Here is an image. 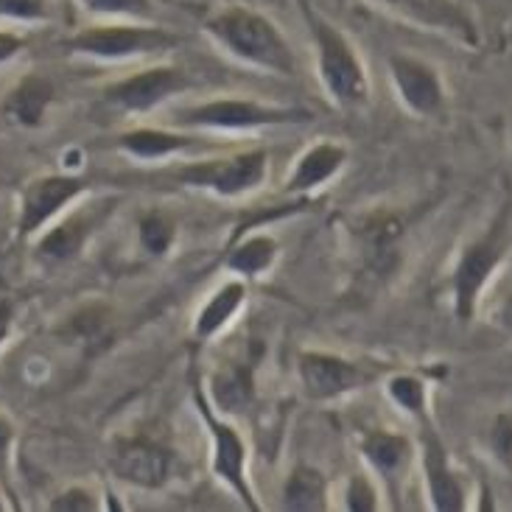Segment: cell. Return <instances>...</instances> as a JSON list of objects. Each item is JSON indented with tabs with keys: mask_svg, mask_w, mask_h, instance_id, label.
I'll return each instance as SVG.
<instances>
[{
	"mask_svg": "<svg viewBox=\"0 0 512 512\" xmlns=\"http://www.w3.org/2000/svg\"><path fill=\"white\" fill-rule=\"evenodd\" d=\"M82 9L96 20H135L154 23L157 6L154 0H79Z\"/></svg>",
	"mask_w": 512,
	"mask_h": 512,
	"instance_id": "26",
	"label": "cell"
},
{
	"mask_svg": "<svg viewBox=\"0 0 512 512\" xmlns=\"http://www.w3.org/2000/svg\"><path fill=\"white\" fill-rule=\"evenodd\" d=\"M194 401L196 409H199V417H202V423L208 429L210 468H213V476L222 485H227L230 493H236V499L247 510H263L261 501L255 496V487L250 482V454H247L244 437L238 434V429L230 420H224V415H219L213 409V403L205 395V387L194 384Z\"/></svg>",
	"mask_w": 512,
	"mask_h": 512,
	"instance_id": "8",
	"label": "cell"
},
{
	"mask_svg": "<svg viewBox=\"0 0 512 512\" xmlns=\"http://www.w3.org/2000/svg\"><path fill=\"white\" fill-rule=\"evenodd\" d=\"M56 98V87L51 79H45L40 73L23 76L20 82L9 90V96L3 101V112L6 118L14 121L17 126L34 129L45 121V115L51 110Z\"/></svg>",
	"mask_w": 512,
	"mask_h": 512,
	"instance_id": "21",
	"label": "cell"
},
{
	"mask_svg": "<svg viewBox=\"0 0 512 512\" xmlns=\"http://www.w3.org/2000/svg\"><path fill=\"white\" fill-rule=\"evenodd\" d=\"M115 199H98L93 205H79L76 210H65L62 216H56V224L48 230H42L37 238V252L45 261L68 263L76 255H82L87 241L93 238L104 219L112 213Z\"/></svg>",
	"mask_w": 512,
	"mask_h": 512,
	"instance_id": "15",
	"label": "cell"
},
{
	"mask_svg": "<svg viewBox=\"0 0 512 512\" xmlns=\"http://www.w3.org/2000/svg\"><path fill=\"white\" fill-rule=\"evenodd\" d=\"M387 395L389 401L401 409L403 415L412 420L429 417V387L415 373H387Z\"/></svg>",
	"mask_w": 512,
	"mask_h": 512,
	"instance_id": "24",
	"label": "cell"
},
{
	"mask_svg": "<svg viewBox=\"0 0 512 512\" xmlns=\"http://www.w3.org/2000/svg\"><path fill=\"white\" fill-rule=\"evenodd\" d=\"M118 149L135 160L152 163V160H171L185 152L202 149V138L188 135L185 129H157V126H138L129 129L124 135H118Z\"/></svg>",
	"mask_w": 512,
	"mask_h": 512,
	"instance_id": "19",
	"label": "cell"
},
{
	"mask_svg": "<svg viewBox=\"0 0 512 512\" xmlns=\"http://www.w3.org/2000/svg\"><path fill=\"white\" fill-rule=\"evenodd\" d=\"M194 76L177 65H152V68L135 70L118 82H110L101 96L112 110L129 112V115H146L168 104L171 98L185 96L194 90Z\"/></svg>",
	"mask_w": 512,
	"mask_h": 512,
	"instance_id": "9",
	"label": "cell"
},
{
	"mask_svg": "<svg viewBox=\"0 0 512 512\" xmlns=\"http://www.w3.org/2000/svg\"><path fill=\"white\" fill-rule=\"evenodd\" d=\"M347 149L342 143L333 140H319L314 146H308L291 166L286 177V194L305 196L311 191L325 188L328 182L336 180L347 166Z\"/></svg>",
	"mask_w": 512,
	"mask_h": 512,
	"instance_id": "16",
	"label": "cell"
},
{
	"mask_svg": "<svg viewBox=\"0 0 512 512\" xmlns=\"http://www.w3.org/2000/svg\"><path fill=\"white\" fill-rule=\"evenodd\" d=\"M311 112L303 107L266 104L255 98H208L171 112V126L191 132H258L269 126L308 124Z\"/></svg>",
	"mask_w": 512,
	"mask_h": 512,
	"instance_id": "4",
	"label": "cell"
},
{
	"mask_svg": "<svg viewBox=\"0 0 512 512\" xmlns=\"http://www.w3.org/2000/svg\"><path fill=\"white\" fill-rule=\"evenodd\" d=\"M361 457L381 482L395 490L415 459V443L401 431L370 429L361 437Z\"/></svg>",
	"mask_w": 512,
	"mask_h": 512,
	"instance_id": "17",
	"label": "cell"
},
{
	"mask_svg": "<svg viewBox=\"0 0 512 512\" xmlns=\"http://www.w3.org/2000/svg\"><path fill=\"white\" fill-rule=\"evenodd\" d=\"M490 451L496 454L501 465L512 471V412H504L493 420L490 429Z\"/></svg>",
	"mask_w": 512,
	"mask_h": 512,
	"instance_id": "29",
	"label": "cell"
},
{
	"mask_svg": "<svg viewBox=\"0 0 512 512\" xmlns=\"http://www.w3.org/2000/svg\"><path fill=\"white\" fill-rule=\"evenodd\" d=\"M328 479L314 465H297L283 482V507L291 512L328 510Z\"/></svg>",
	"mask_w": 512,
	"mask_h": 512,
	"instance_id": "22",
	"label": "cell"
},
{
	"mask_svg": "<svg viewBox=\"0 0 512 512\" xmlns=\"http://www.w3.org/2000/svg\"><path fill=\"white\" fill-rule=\"evenodd\" d=\"M373 3L403 23L443 34L465 48H479L482 42L476 17L459 0H373Z\"/></svg>",
	"mask_w": 512,
	"mask_h": 512,
	"instance_id": "11",
	"label": "cell"
},
{
	"mask_svg": "<svg viewBox=\"0 0 512 512\" xmlns=\"http://www.w3.org/2000/svg\"><path fill=\"white\" fill-rule=\"evenodd\" d=\"M208 401L219 415H244L255 401V364L252 361H224L208 378Z\"/></svg>",
	"mask_w": 512,
	"mask_h": 512,
	"instance_id": "18",
	"label": "cell"
},
{
	"mask_svg": "<svg viewBox=\"0 0 512 512\" xmlns=\"http://www.w3.org/2000/svg\"><path fill=\"white\" fill-rule=\"evenodd\" d=\"M3 510H6V504H3V499H0V512H3Z\"/></svg>",
	"mask_w": 512,
	"mask_h": 512,
	"instance_id": "35",
	"label": "cell"
},
{
	"mask_svg": "<svg viewBox=\"0 0 512 512\" xmlns=\"http://www.w3.org/2000/svg\"><path fill=\"white\" fill-rule=\"evenodd\" d=\"M177 457L160 437L146 431L121 437L112 451V473L132 487L143 490H163L174 476Z\"/></svg>",
	"mask_w": 512,
	"mask_h": 512,
	"instance_id": "12",
	"label": "cell"
},
{
	"mask_svg": "<svg viewBox=\"0 0 512 512\" xmlns=\"http://www.w3.org/2000/svg\"><path fill=\"white\" fill-rule=\"evenodd\" d=\"M48 17V0H0V20L6 23H45Z\"/></svg>",
	"mask_w": 512,
	"mask_h": 512,
	"instance_id": "28",
	"label": "cell"
},
{
	"mask_svg": "<svg viewBox=\"0 0 512 512\" xmlns=\"http://www.w3.org/2000/svg\"><path fill=\"white\" fill-rule=\"evenodd\" d=\"M247 303V280L244 277H230L219 289L210 294L205 305L196 311L194 339L196 342H210L219 333L230 328V322L241 314Z\"/></svg>",
	"mask_w": 512,
	"mask_h": 512,
	"instance_id": "20",
	"label": "cell"
},
{
	"mask_svg": "<svg viewBox=\"0 0 512 512\" xmlns=\"http://www.w3.org/2000/svg\"><path fill=\"white\" fill-rule=\"evenodd\" d=\"M84 194H87V182L70 174H48V177L28 182L20 196L17 236H40L48 224L56 222V216H62Z\"/></svg>",
	"mask_w": 512,
	"mask_h": 512,
	"instance_id": "13",
	"label": "cell"
},
{
	"mask_svg": "<svg viewBox=\"0 0 512 512\" xmlns=\"http://www.w3.org/2000/svg\"><path fill=\"white\" fill-rule=\"evenodd\" d=\"M138 241L143 252H149L152 258H163L177 241V222L163 210H149L138 222Z\"/></svg>",
	"mask_w": 512,
	"mask_h": 512,
	"instance_id": "25",
	"label": "cell"
},
{
	"mask_svg": "<svg viewBox=\"0 0 512 512\" xmlns=\"http://www.w3.org/2000/svg\"><path fill=\"white\" fill-rule=\"evenodd\" d=\"M168 177L177 185L194 188V191H208L222 199H241V196L258 194L263 188V182L269 177V152L247 149V152H233L224 157L191 160V163L171 168Z\"/></svg>",
	"mask_w": 512,
	"mask_h": 512,
	"instance_id": "6",
	"label": "cell"
},
{
	"mask_svg": "<svg viewBox=\"0 0 512 512\" xmlns=\"http://www.w3.org/2000/svg\"><path fill=\"white\" fill-rule=\"evenodd\" d=\"M389 79L395 87V96L403 104V110H409L417 118H437L445 110V82L440 70L431 62L420 59L415 54H389Z\"/></svg>",
	"mask_w": 512,
	"mask_h": 512,
	"instance_id": "14",
	"label": "cell"
},
{
	"mask_svg": "<svg viewBox=\"0 0 512 512\" xmlns=\"http://www.w3.org/2000/svg\"><path fill=\"white\" fill-rule=\"evenodd\" d=\"M392 373L384 364L361 359H347L328 350H303L297 359L300 387L308 401L331 403L347 395H356L361 389L373 387L375 381Z\"/></svg>",
	"mask_w": 512,
	"mask_h": 512,
	"instance_id": "7",
	"label": "cell"
},
{
	"mask_svg": "<svg viewBox=\"0 0 512 512\" xmlns=\"http://www.w3.org/2000/svg\"><path fill=\"white\" fill-rule=\"evenodd\" d=\"M417 457L423 468L426 496L429 507L437 512H462L468 510V482L454 468L448 457V448L431 423V415L417 420Z\"/></svg>",
	"mask_w": 512,
	"mask_h": 512,
	"instance_id": "10",
	"label": "cell"
},
{
	"mask_svg": "<svg viewBox=\"0 0 512 512\" xmlns=\"http://www.w3.org/2000/svg\"><path fill=\"white\" fill-rule=\"evenodd\" d=\"M205 31L224 54L250 68L266 70L283 79L297 76V54L283 28L269 14L244 3H230L205 17Z\"/></svg>",
	"mask_w": 512,
	"mask_h": 512,
	"instance_id": "1",
	"label": "cell"
},
{
	"mask_svg": "<svg viewBox=\"0 0 512 512\" xmlns=\"http://www.w3.org/2000/svg\"><path fill=\"white\" fill-rule=\"evenodd\" d=\"M177 45L180 37L174 31L135 20H98L93 26L79 28L65 40L70 54L98 62H129L138 56L166 54Z\"/></svg>",
	"mask_w": 512,
	"mask_h": 512,
	"instance_id": "5",
	"label": "cell"
},
{
	"mask_svg": "<svg viewBox=\"0 0 512 512\" xmlns=\"http://www.w3.org/2000/svg\"><path fill=\"white\" fill-rule=\"evenodd\" d=\"M26 48V40L14 31H0V65L12 62L14 56L20 54Z\"/></svg>",
	"mask_w": 512,
	"mask_h": 512,
	"instance_id": "31",
	"label": "cell"
},
{
	"mask_svg": "<svg viewBox=\"0 0 512 512\" xmlns=\"http://www.w3.org/2000/svg\"><path fill=\"white\" fill-rule=\"evenodd\" d=\"M303 17L317 56V73L328 98L339 110H364L370 104V73L359 48L342 28L333 26L328 17L314 12L308 3L303 6Z\"/></svg>",
	"mask_w": 512,
	"mask_h": 512,
	"instance_id": "2",
	"label": "cell"
},
{
	"mask_svg": "<svg viewBox=\"0 0 512 512\" xmlns=\"http://www.w3.org/2000/svg\"><path fill=\"white\" fill-rule=\"evenodd\" d=\"M512 250V199H507L485 230L459 252L451 272V305L459 322H471L479 311L482 294Z\"/></svg>",
	"mask_w": 512,
	"mask_h": 512,
	"instance_id": "3",
	"label": "cell"
},
{
	"mask_svg": "<svg viewBox=\"0 0 512 512\" xmlns=\"http://www.w3.org/2000/svg\"><path fill=\"white\" fill-rule=\"evenodd\" d=\"M12 445H14V426L6 420V417L0 415V476H3L6 468H9Z\"/></svg>",
	"mask_w": 512,
	"mask_h": 512,
	"instance_id": "32",
	"label": "cell"
},
{
	"mask_svg": "<svg viewBox=\"0 0 512 512\" xmlns=\"http://www.w3.org/2000/svg\"><path fill=\"white\" fill-rule=\"evenodd\" d=\"M345 510L375 512L381 510V490L370 473H350L345 485Z\"/></svg>",
	"mask_w": 512,
	"mask_h": 512,
	"instance_id": "27",
	"label": "cell"
},
{
	"mask_svg": "<svg viewBox=\"0 0 512 512\" xmlns=\"http://www.w3.org/2000/svg\"><path fill=\"white\" fill-rule=\"evenodd\" d=\"M493 322L499 325L501 331L512 333V291L510 294H504L496 305V311H493Z\"/></svg>",
	"mask_w": 512,
	"mask_h": 512,
	"instance_id": "34",
	"label": "cell"
},
{
	"mask_svg": "<svg viewBox=\"0 0 512 512\" xmlns=\"http://www.w3.org/2000/svg\"><path fill=\"white\" fill-rule=\"evenodd\" d=\"M14 317H17V308H14L12 300L9 297H0V347L12 336Z\"/></svg>",
	"mask_w": 512,
	"mask_h": 512,
	"instance_id": "33",
	"label": "cell"
},
{
	"mask_svg": "<svg viewBox=\"0 0 512 512\" xmlns=\"http://www.w3.org/2000/svg\"><path fill=\"white\" fill-rule=\"evenodd\" d=\"M277 255H280V241H277L275 236L258 233V236L241 238L236 247L230 250L224 266H227L233 275L250 280V277L266 275V272L277 263Z\"/></svg>",
	"mask_w": 512,
	"mask_h": 512,
	"instance_id": "23",
	"label": "cell"
},
{
	"mask_svg": "<svg viewBox=\"0 0 512 512\" xmlns=\"http://www.w3.org/2000/svg\"><path fill=\"white\" fill-rule=\"evenodd\" d=\"M48 510L54 512H93L98 510V496L87 487H68L62 490L54 501L48 504Z\"/></svg>",
	"mask_w": 512,
	"mask_h": 512,
	"instance_id": "30",
	"label": "cell"
}]
</instances>
